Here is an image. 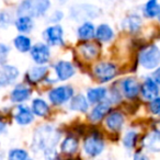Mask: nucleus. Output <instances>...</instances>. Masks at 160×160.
Instances as JSON below:
<instances>
[{
    "mask_svg": "<svg viewBox=\"0 0 160 160\" xmlns=\"http://www.w3.org/2000/svg\"><path fill=\"white\" fill-rule=\"evenodd\" d=\"M60 134L57 132L55 127L48 126H41L36 129L34 134L33 139V148L36 150L44 151L45 157L53 158L55 153V147L57 142H59Z\"/></svg>",
    "mask_w": 160,
    "mask_h": 160,
    "instance_id": "nucleus-1",
    "label": "nucleus"
},
{
    "mask_svg": "<svg viewBox=\"0 0 160 160\" xmlns=\"http://www.w3.org/2000/svg\"><path fill=\"white\" fill-rule=\"evenodd\" d=\"M49 0H24L19 7V16L40 17L48 9Z\"/></svg>",
    "mask_w": 160,
    "mask_h": 160,
    "instance_id": "nucleus-2",
    "label": "nucleus"
},
{
    "mask_svg": "<svg viewBox=\"0 0 160 160\" xmlns=\"http://www.w3.org/2000/svg\"><path fill=\"white\" fill-rule=\"evenodd\" d=\"M139 62L140 65L147 69L156 68L160 62V49L155 45L145 48L140 53Z\"/></svg>",
    "mask_w": 160,
    "mask_h": 160,
    "instance_id": "nucleus-3",
    "label": "nucleus"
},
{
    "mask_svg": "<svg viewBox=\"0 0 160 160\" xmlns=\"http://www.w3.org/2000/svg\"><path fill=\"white\" fill-rule=\"evenodd\" d=\"M94 75L101 82H107L116 75V67L110 62H101L94 68Z\"/></svg>",
    "mask_w": 160,
    "mask_h": 160,
    "instance_id": "nucleus-4",
    "label": "nucleus"
},
{
    "mask_svg": "<svg viewBox=\"0 0 160 160\" xmlns=\"http://www.w3.org/2000/svg\"><path fill=\"white\" fill-rule=\"evenodd\" d=\"M72 94H73V90L70 87L64 86V87H59L52 90L49 92L48 97H49V100L54 104H62L64 102L68 101L72 97Z\"/></svg>",
    "mask_w": 160,
    "mask_h": 160,
    "instance_id": "nucleus-5",
    "label": "nucleus"
},
{
    "mask_svg": "<svg viewBox=\"0 0 160 160\" xmlns=\"http://www.w3.org/2000/svg\"><path fill=\"white\" fill-rule=\"evenodd\" d=\"M85 151L91 157H96V156L100 155L102 152L103 148H104V142H102L101 138L98 136H90L86 139L85 142Z\"/></svg>",
    "mask_w": 160,
    "mask_h": 160,
    "instance_id": "nucleus-6",
    "label": "nucleus"
},
{
    "mask_svg": "<svg viewBox=\"0 0 160 160\" xmlns=\"http://www.w3.org/2000/svg\"><path fill=\"white\" fill-rule=\"evenodd\" d=\"M31 55L38 64H45L49 58V49L44 44H36L31 48Z\"/></svg>",
    "mask_w": 160,
    "mask_h": 160,
    "instance_id": "nucleus-7",
    "label": "nucleus"
},
{
    "mask_svg": "<svg viewBox=\"0 0 160 160\" xmlns=\"http://www.w3.org/2000/svg\"><path fill=\"white\" fill-rule=\"evenodd\" d=\"M44 35L48 44L51 45H59L62 44V29L58 25L49 27L44 32Z\"/></svg>",
    "mask_w": 160,
    "mask_h": 160,
    "instance_id": "nucleus-8",
    "label": "nucleus"
},
{
    "mask_svg": "<svg viewBox=\"0 0 160 160\" xmlns=\"http://www.w3.org/2000/svg\"><path fill=\"white\" fill-rule=\"evenodd\" d=\"M19 71L13 66H3L0 69V86H7L18 77Z\"/></svg>",
    "mask_w": 160,
    "mask_h": 160,
    "instance_id": "nucleus-9",
    "label": "nucleus"
},
{
    "mask_svg": "<svg viewBox=\"0 0 160 160\" xmlns=\"http://www.w3.org/2000/svg\"><path fill=\"white\" fill-rule=\"evenodd\" d=\"M158 93H159V88H158V83L155 80L150 79V78L145 80L144 85L142 87V97L147 100H152L158 96Z\"/></svg>",
    "mask_w": 160,
    "mask_h": 160,
    "instance_id": "nucleus-10",
    "label": "nucleus"
},
{
    "mask_svg": "<svg viewBox=\"0 0 160 160\" xmlns=\"http://www.w3.org/2000/svg\"><path fill=\"white\" fill-rule=\"evenodd\" d=\"M56 72H57L58 79L67 80L75 73L72 65L68 62H59L56 65Z\"/></svg>",
    "mask_w": 160,
    "mask_h": 160,
    "instance_id": "nucleus-11",
    "label": "nucleus"
},
{
    "mask_svg": "<svg viewBox=\"0 0 160 160\" xmlns=\"http://www.w3.org/2000/svg\"><path fill=\"white\" fill-rule=\"evenodd\" d=\"M123 91H124L125 96L129 99L137 96L138 92H139V85H138L137 80L134 79V78H127L126 80H124Z\"/></svg>",
    "mask_w": 160,
    "mask_h": 160,
    "instance_id": "nucleus-12",
    "label": "nucleus"
},
{
    "mask_svg": "<svg viewBox=\"0 0 160 160\" xmlns=\"http://www.w3.org/2000/svg\"><path fill=\"white\" fill-rule=\"evenodd\" d=\"M124 116L120 112H113L107 118V126L111 131H118L123 126Z\"/></svg>",
    "mask_w": 160,
    "mask_h": 160,
    "instance_id": "nucleus-13",
    "label": "nucleus"
},
{
    "mask_svg": "<svg viewBox=\"0 0 160 160\" xmlns=\"http://www.w3.org/2000/svg\"><path fill=\"white\" fill-rule=\"evenodd\" d=\"M14 118H16V121L20 125H27L32 122L33 115H32L31 111H30L28 108L20 105V107H18V109H17V113H16Z\"/></svg>",
    "mask_w": 160,
    "mask_h": 160,
    "instance_id": "nucleus-14",
    "label": "nucleus"
},
{
    "mask_svg": "<svg viewBox=\"0 0 160 160\" xmlns=\"http://www.w3.org/2000/svg\"><path fill=\"white\" fill-rule=\"evenodd\" d=\"M31 94V90L24 85H19L14 88V90L11 93V100L13 102H22L27 100Z\"/></svg>",
    "mask_w": 160,
    "mask_h": 160,
    "instance_id": "nucleus-15",
    "label": "nucleus"
},
{
    "mask_svg": "<svg viewBox=\"0 0 160 160\" xmlns=\"http://www.w3.org/2000/svg\"><path fill=\"white\" fill-rule=\"evenodd\" d=\"M145 147L151 151H160V133L155 132L148 135L144 140Z\"/></svg>",
    "mask_w": 160,
    "mask_h": 160,
    "instance_id": "nucleus-16",
    "label": "nucleus"
},
{
    "mask_svg": "<svg viewBox=\"0 0 160 160\" xmlns=\"http://www.w3.org/2000/svg\"><path fill=\"white\" fill-rule=\"evenodd\" d=\"M80 54L86 58V59H94L99 55V47L94 44H82L79 47Z\"/></svg>",
    "mask_w": 160,
    "mask_h": 160,
    "instance_id": "nucleus-17",
    "label": "nucleus"
},
{
    "mask_svg": "<svg viewBox=\"0 0 160 160\" xmlns=\"http://www.w3.org/2000/svg\"><path fill=\"white\" fill-rule=\"evenodd\" d=\"M110 105L107 102H101L100 104H98L93 110H92L91 114H90V120L93 122H98L100 121L103 116L107 114V112L109 111Z\"/></svg>",
    "mask_w": 160,
    "mask_h": 160,
    "instance_id": "nucleus-18",
    "label": "nucleus"
},
{
    "mask_svg": "<svg viewBox=\"0 0 160 160\" xmlns=\"http://www.w3.org/2000/svg\"><path fill=\"white\" fill-rule=\"evenodd\" d=\"M88 107H89V104H88V102H87V99L83 96H81V94L75 97L70 103L71 109L76 110V111H80V112H86L88 110Z\"/></svg>",
    "mask_w": 160,
    "mask_h": 160,
    "instance_id": "nucleus-19",
    "label": "nucleus"
},
{
    "mask_svg": "<svg viewBox=\"0 0 160 160\" xmlns=\"http://www.w3.org/2000/svg\"><path fill=\"white\" fill-rule=\"evenodd\" d=\"M97 38L100 41H103V42H108L110 41L112 38H113V31L112 29L107 24H101L100 27L97 30Z\"/></svg>",
    "mask_w": 160,
    "mask_h": 160,
    "instance_id": "nucleus-20",
    "label": "nucleus"
},
{
    "mask_svg": "<svg viewBox=\"0 0 160 160\" xmlns=\"http://www.w3.org/2000/svg\"><path fill=\"white\" fill-rule=\"evenodd\" d=\"M78 149V140L73 137H67L62 144V151L64 153H75Z\"/></svg>",
    "mask_w": 160,
    "mask_h": 160,
    "instance_id": "nucleus-21",
    "label": "nucleus"
},
{
    "mask_svg": "<svg viewBox=\"0 0 160 160\" xmlns=\"http://www.w3.org/2000/svg\"><path fill=\"white\" fill-rule=\"evenodd\" d=\"M32 110H33L34 114L38 116H45L48 112V105L46 102L41 99H35L32 103Z\"/></svg>",
    "mask_w": 160,
    "mask_h": 160,
    "instance_id": "nucleus-22",
    "label": "nucleus"
},
{
    "mask_svg": "<svg viewBox=\"0 0 160 160\" xmlns=\"http://www.w3.org/2000/svg\"><path fill=\"white\" fill-rule=\"evenodd\" d=\"M14 46L19 49L20 52L24 53L31 49V41L29 38L24 35H19L14 38Z\"/></svg>",
    "mask_w": 160,
    "mask_h": 160,
    "instance_id": "nucleus-23",
    "label": "nucleus"
},
{
    "mask_svg": "<svg viewBox=\"0 0 160 160\" xmlns=\"http://www.w3.org/2000/svg\"><path fill=\"white\" fill-rule=\"evenodd\" d=\"M17 28L20 32H29L31 31L33 27V22L31 20V17L28 16H20V18L17 20Z\"/></svg>",
    "mask_w": 160,
    "mask_h": 160,
    "instance_id": "nucleus-24",
    "label": "nucleus"
},
{
    "mask_svg": "<svg viewBox=\"0 0 160 160\" xmlns=\"http://www.w3.org/2000/svg\"><path fill=\"white\" fill-rule=\"evenodd\" d=\"M78 34L82 40H90L94 36V27L91 23H85L82 27H80Z\"/></svg>",
    "mask_w": 160,
    "mask_h": 160,
    "instance_id": "nucleus-25",
    "label": "nucleus"
},
{
    "mask_svg": "<svg viewBox=\"0 0 160 160\" xmlns=\"http://www.w3.org/2000/svg\"><path fill=\"white\" fill-rule=\"evenodd\" d=\"M107 94V90L104 88H97V89H91L88 92V99L90 102L96 103L101 101Z\"/></svg>",
    "mask_w": 160,
    "mask_h": 160,
    "instance_id": "nucleus-26",
    "label": "nucleus"
},
{
    "mask_svg": "<svg viewBox=\"0 0 160 160\" xmlns=\"http://www.w3.org/2000/svg\"><path fill=\"white\" fill-rule=\"evenodd\" d=\"M46 72H47L46 67H35V68H33L29 72V79L31 80V81H34V82L40 81L41 79L44 78Z\"/></svg>",
    "mask_w": 160,
    "mask_h": 160,
    "instance_id": "nucleus-27",
    "label": "nucleus"
},
{
    "mask_svg": "<svg viewBox=\"0 0 160 160\" xmlns=\"http://www.w3.org/2000/svg\"><path fill=\"white\" fill-rule=\"evenodd\" d=\"M158 10H159V6L157 3V0H149L148 2L145 6V14L148 18H153L157 16Z\"/></svg>",
    "mask_w": 160,
    "mask_h": 160,
    "instance_id": "nucleus-28",
    "label": "nucleus"
},
{
    "mask_svg": "<svg viewBox=\"0 0 160 160\" xmlns=\"http://www.w3.org/2000/svg\"><path fill=\"white\" fill-rule=\"evenodd\" d=\"M140 24H142V21H140V18L137 16H131L128 19H126L125 21V27L126 29H128L129 31L135 32L139 29Z\"/></svg>",
    "mask_w": 160,
    "mask_h": 160,
    "instance_id": "nucleus-29",
    "label": "nucleus"
},
{
    "mask_svg": "<svg viewBox=\"0 0 160 160\" xmlns=\"http://www.w3.org/2000/svg\"><path fill=\"white\" fill-rule=\"evenodd\" d=\"M9 158L12 160H25L29 158L28 152L22 149H13V150L10 152Z\"/></svg>",
    "mask_w": 160,
    "mask_h": 160,
    "instance_id": "nucleus-30",
    "label": "nucleus"
},
{
    "mask_svg": "<svg viewBox=\"0 0 160 160\" xmlns=\"http://www.w3.org/2000/svg\"><path fill=\"white\" fill-rule=\"evenodd\" d=\"M136 136L137 135H136L135 132H129V133L126 134V136L124 137V145L127 148H132L135 145Z\"/></svg>",
    "mask_w": 160,
    "mask_h": 160,
    "instance_id": "nucleus-31",
    "label": "nucleus"
},
{
    "mask_svg": "<svg viewBox=\"0 0 160 160\" xmlns=\"http://www.w3.org/2000/svg\"><path fill=\"white\" fill-rule=\"evenodd\" d=\"M149 108H150L151 113L156 114V115H160V98L152 99Z\"/></svg>",
    "mask_w": 160,
    "mask_h": 160,
    "instance_id": "nucleus-32",
    "label": "nucleus"
},
{
    "mask_svg": "<svg viewBox=\"0 0 160 160\" xmlns=\"http://www.w3.org/2000/svg\"><path fill=\"white\" fill-rule=\"evenodd\" d=\"M8 53H9V48L6 45L0 44V65H2L6 62Z\"/></svg>",
    "mask_w": 160,
    "mask_h": 160,
    "instance_id": "nucleus-33",
    "label": "nucleus"
},
{
    "mask_svg": "<svg viewBox=\"0 0 160 160\" xmlns=\"http://www.w3.org/2000/svg\"><path fill=\"white\" fill-rule=\"evenodd\" d=\"M153 80H155L158 85H160V68L158 70H156L155 73H153Z\"/></svg>",
    "mask_w": 160,
    "mask_h": 160,
    "instance_id": "nucleus-34",
    "label": "nucleus"
},
{
    "mask_svg": "<svg viewBox=\"0 0 160 160\" xmlns=\"http://www.w3.org/2000/svg\"><path fill=\"white\" fill-rule=\"evenodd\" d=\"M3 129H5V123H2L1 121H0V134L2 133Z\"/></svg>",
    "mask_w": 160,
    "mask_h": 160,
    "instance_id": "nucleus-35",
    "label": "nucleus"
},
{
    "mask_svg": "<svg viewBox=\"0 0 160 160\" xmlns=\"http://www.w3.org/2000/svg\"><path fill=\"white\" fill-rule=\"evenodd\" d=\"M157 17H158V20L160 21V7H159V10H158V13H157Z\"/></svg>",
    "mask_w": 160,
    "mask_h": 160,
    "instance_id": "nucleus-36",
    "label": "nucleus"
}]
</instances>
